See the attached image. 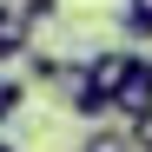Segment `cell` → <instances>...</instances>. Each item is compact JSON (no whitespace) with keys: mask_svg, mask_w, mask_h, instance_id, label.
I'll return each instance as SVG.
<instances>
[{"mask_svg":"<svg viewBox=\"0 0 152 152\" xmlns=\"http://www.w3.org/2000/svg\"><path fill=\"white\" fill-rule=\"evenodd\" d=\"M113 27H119V40L132 46V53L152 46V0H126V7L113 13Z\"/></svg>","mask_w":152,"mask_h":152,"instance_id":"cell-4","label":"cell"},{"mask_svg":"<svg viewBox=\"0 0 152 152\" xmlns=\"http://www.w3.org/2000/svg\"><path fill=\"white\" fill-rule=\"evenodd\" d=\"M145 73H152V53H145Z\"/></svg>","mask_w":152,"mask_h":152,"instance_id":"cell-10","label":"cell"},{"mask_svg":"<svg viewBox=\"0 0 152 152\" xmlns=\"http://www.w3.org/2000/svg\"><path fill=\"white\" fill-rule=\"evenodd\" d=\"M139 60H145V53H132V46H99V53H80V73H86V86L113 106V93L139 73Z\"/></svg>","mask_w":152,"mask_h":152,"instance_id":"cell-1","label":"cell"},{"mask_svg":"<svg viewBox=\"0 0 152 152\" xmlns=\"http://www.w3.org/2000/svg\"><path fill=\"white\" fill-rule=\"evenodd\" d=\"M20 20H27V27L40 33L46 20H60V0H20Z\"/></svg>","mask_w":152,"mask_h":152,"instance_id":"cell-7","label":"cell"},{"mask_svg":"<svg viewBox=\"0 0 152 152\" xmlns=\"http://www.w3.org/2000/svg\"><path fill=\"white\" fill-rule=\"evenodd\" d=\"M80 152H132V126H93Z\"/></svg>","mask_w":152,"mask_h":152,"instance_id":"cell-5","label":"cell"},{"mask_svg":"<svg viewBox=\"0 0 152 152\" xmlns=\"http://www.w3.org/2000/svg\"><path fill=\"white\" fill-rule=\"evenodd\" d=\"M0 152H20V145H13V139H0Z\"/></svg>","mask_w":152,"mask_h":152,"instance_id":"cell-9","label":"cell"},{"mask_svg":"<svg viewBox=\"0 0 152 152\" xmlns=\"http://www.w3.org/2000/svg\"><path fill=\"white\" fill-rule=\"evenodd\" d=\"M33 27H27V20H20V7H0V66H13V60H27L33 53Z\"/></svg>","mask_w":152,"mask_h":152,"instance_id":"cell-3","label":"cell"},{"mask_svg":"<svg viewBox=\"0 0 152 152\" xmlns=\"http://www.w3.org/2000/svg\"><path fill=\"white\" fill-rule=\"evenodd\" d=\"M132 152H152V113H145V119L132 126Z\"/></svg>","mask_w":152,"mask_h":152,"instance_id":"cell-8","label":"cell"},{"mask_svg":"<svg viewBox=\"0 0 152 152\" xmlns=\"http://www.w3.org/2000/svg\"><path fill=\"white\" fill-rule=\"evenodd\" d=\"M113 113H119L126 126H139V119L152 113V73H145V60H139V73H132V80L113 93Z\"/></svg>","mask_w":152,"mask_h":152,"instance_id":"cell-2","label":"cell"},{"mask_svg":"<svg viewBox=\"0 0 152 152\" xmlns=\"http://www.w3.org/2000/svg\"><path fill=\"white\" fill-rule=\"evenodd\" d=\"M20 113H27V80H7L0 73V126H13Z\"/></svg>","mask_w":152,"mask_h":152,"instance_id":"cell-6","label":"cell"}]
</instances>
